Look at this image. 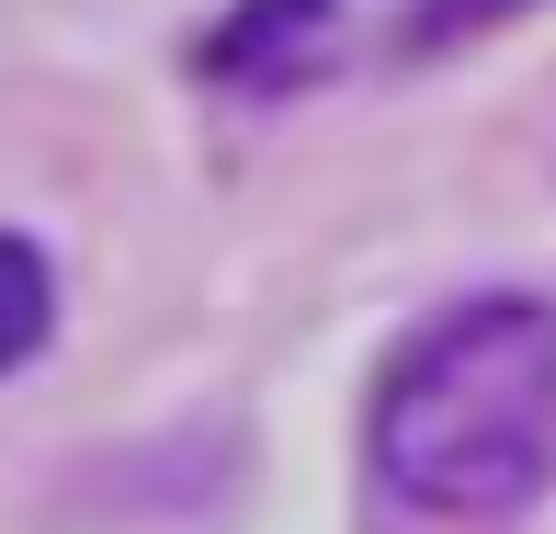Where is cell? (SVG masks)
I'll return each instance as SVG.
<instances>
[{
	"label": "cell",
	"instance_id": "277c9868",
	"mask_svg": "<svg viewBox=\"0 0 556 534\" xmlns=\"http://www.w3.org/2000/svg\"><path fill=\"white\" fill-rule=\"evenodd\" d=\"M534 0H420V23H409V46L420 58H443V46H466V35H489V23H522Z\"/></svg>",
	"mask_w": 556,
	"mask_h": 534
},
{
	"label": "cell",
	"instance_id": "3957f363",
	"mask_svg": "<svg viewBox=\"0 0 556 534\" xmlns=\"http://www.w3.org/2000/svg\"><path fill=\"white\" fill-rule=\"evenodd\" d=\"M46 319H58V273H46V250L35 239H0V375L46 341Z\"/></svg>",
	"mask_w": 556,
	"mask_h": 534
},
{
	"label": "cell",
	"instance_id": "7a4b0ae2",
	"mask_svg": "<svg viewBox=\"0 0 556 534\" xmlns=\"http://www.w3.org/2000/svg\"><path fill=\"white\" fill-rule=\"evenodd\" d=\"M318 23H330V0H250V12L205 46V69H216V80H273L285 58L318 46Z\"/></svg>",
	"mask_w": 556,
	"mask_h": 534
},
{
	"label": "cell",
	"instance_id": "6da1fadb",
	"mask_svg": "<svg viewBox=\"0 0 556 534\" xmlns=\"http://www.w3.org/2000/svg\"><path fill=\"white\" fill-rule=\"evenodd\" d=\"M375 477L409 512L489 523L556 477V308L466 296L375 387Z\"/></svg>",
	"mask_w": 556,
	"mask_h": 534
}]
</instances>
